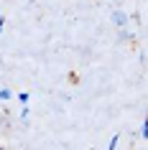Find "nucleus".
<instances>
[{"label": "nucleus", "instance_id": "7ed1b4c3", "mask_svg": "<svg viewBox=\"0 0 148 150\" xmlns=\"http://www.w3.org/2000/svg\"><path fill=\"white\" fill-rule=\"evenodd\" d=\"M117 140H120V135H112V137H110V145H107V150H115Z\"/></svg>", "mask_w": 148, "mask_h": 150}, {"label": "nucleus", "instance_id": "39448f33", "mask_svg": "<svg viewBox=\"0 0 148 150\" xmlns=\"http://www.w3.org/2000/svg\"><path fill=\"white\" fill-rule=\"evenodd\" d=\"M0 150H5V148H0Z\"/></svg>", "mask_w": 148, "mask_h": 150}, {"label": "nucleus", "instance_id": "f257e3e1", "mask_svg": "<svg viewBox=\"0 0 148 150\" xmlns=\"http://www.w3.org/2000/svg\"><path fill=\"white\" fill-rule=\"evenodd\" d=\"M112 21H115L117 25H125L128 23V16H125L123 10H115V13H112Z\"/></svg>", "mask_w": 148, "mask_h": 150}, {"label": "nucleus", "instance_id": "f03ea898", "mask_svg": "<svg viewBox=\"0 0 148 150\" xmlns=\"http://www.w3.org/2000/svg\"><path fill=\"white\" fill-rule=\"evenodd\" d=\"M5 99H13V92L10 89H0V102H5Z\"/></svg>", "mask_w": 148, "mask_h": 150}, {"label": "nucleus", "instance_id": "20e7f679", "mask_svg": "<svg viewBox=\"0 0 148 150\" xmlns=\"http://www.w3.org/2000/svg\"><path fill=\"white\" fill-rule=\"evenodd\" d=\"M3 28H5V21H3V18H0V31H3Z\"/></svg>", "mask_w": 148, "mask_h": 150}]
</instances>
